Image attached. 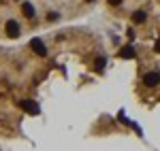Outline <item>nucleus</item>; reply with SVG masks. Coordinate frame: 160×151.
<instances>
[{
	"mask_svg": "<svg viewBox=\"0 0 160 151\" xmlns=\"http://www.w3.org/2000/svg\"><path fill=\"white\" fill-rule=\"evenodd\" d=\"M19 32H22V30H19V24L13 21V19H9V21H7V36L9 38H17Z\"/></svg>",
	"mask_w": 160,
	"mask_h": 151,
	"instance_id": "nucleus-1",
	"label": "nucleus"
},
{
	"mask_svg": "<svg viewBox=\"0 0 160 151\" xmlns=\"http://www.w3.org/2000/svg\"><path fill=\"white\" fill-rule=\"evenodd\" d=\"M30 49L34 51L37 55H45V53H47V49H45V45H43L41 38H32V40H30Z\"/></svg>",
	"mask_w": 160,
	"mask_h": 151,
	"instance_id": "nucleus-2",
	"label": "nucleus"
},
{
	"mask_svg": "<svg viewBox=\"0 0 160 151\" xmlns=\"http://www.w3.org/2000/svg\"><path fill=\"white\" fill-rule=\"evenodd\" d=\"M143 83H145L148 87H156L160 83V73H148L145 79H143Z\"/></svg>",
	"mask_w": 160,
	"mask_h": 151,
	"instance_id": "nucleus-3",
	"label": "nucleus"
},
{
	"mask_svg": "<svg viewBox=\"0 0 160 151\" xmlns=\"http://www.w3.org/2000/svg\"><path fill=\"white\" fill-rule=\"evenodd\" d=\"M22 109H24L26 113H30V115H38V111H41L38 104H37V102H32V100H24V102H22Z\"/></svg>",
	"mask_w": 160,
	"mask_h": 151,
	"instance_id": "nucleus-4",
	"label": "nucleus"
},
{
	"mask_svg": "<svg viewBox=\"0 0 160 151\" xmlns=\"http://www.w3.org/2000/svg\"><path fill=\"white\" fill-rule=\"evenodd\" d=\"M22 13H24L26 17H30V19H32V17H34V7H32L30 2H24V4H22Z\"/></svg>",
	"mask_w": 160,
	"mask_h": 151,
	"instance_id": "nucleus-5",
	"label": "nucleus"
},
{
	"mask_svg": "<svg viewBox=\"0 0 160 151\" xmlns=\"http://www.w3.org/2000/svg\"><path fill=\"white\" fill-rule=\"evenodd\" d=\"M120 58H124V60H132V58H135V49H132V47H124V49L120 51Z\"/></svg>",
	"mask_w": 160,
	"mask_h": 151,
	"instance_id": "nucleus-6",
	"label": "nucleus"
},
{
	"mask_svg": "<svg viewBox=\"0 0 160 151\" xmlns=\"http://www.w3.org/2000/svg\"><path fill=\"white\" fill-rule=\"evenodd\" d=\"M132 21H135V24H143V21H145V13L143 11L132 13Z\"/></svg>",
	"mask_w": 160,
	"mask_h": 151,
	"instance_id": "nucleus-7",
	"label": "nucleus"
},
{
	"mask_svg": "<svg viewBox=\"0 0 160 151\" xmlns=\"http://www.w3.org/2000/svg\"><path fill=\"white\" fill-rule=\"evenodd\" d=\"M105 62H107L105 58H98V60H96V70H98V73H102V68H105Z\"/></svg>",
	"mask_w": 160,
	"mask_h": 151,
	"instance_id": "nucleus-8",
	"label": "nucleus"
},
{
	"mask_svg": "<svg viewBox=\"0 0 160 151\" xmlns=\"http://www.w3.org/2000/svg\"><path fill=\"white\" fill-rule=\"evenodd\" d=\"M154 49H156V51H158V53H160V38H158V40H156V45H154Z\"/></svg>",
	"mask_w": 160,
	"mask_h": 151,
	"instance_id": "nucleus-9",
	"label": "nucleus"
},
{
	"mask_svg": "<svg viewBox=\"0 0 160 151\" xmlns=\"http://www.w3.org/2000/svg\"><path fill=\"white\" fill-rule=\"evenodd\" d=\"M107 2H109V4H113V7H115V4H120V2H122V0H107Z\"/></svg>",
	"mask_w": 160,
	"mask_h": 151,
	"instance_id": "nucleus-10",
	"label": "nucleus"
},
{
	"mask_svg": "<svg viewBox=\"0 0 160 151\" xmlns=\"http://www.w3.org/2000/svg\"><path fill=\"white\" fill-rule=\"evenodd\" d=\"M88 2H94V0H88Z\"/></svg>",
	"mask_w": 160,
	"mask_h": 151,
	"instance_id": "nucleus-11",
	"label": "nucleus"
}]
</instances>
